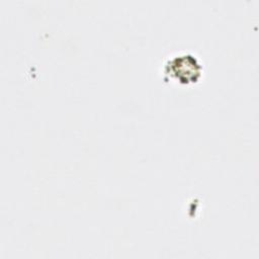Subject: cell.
<instances>
[{
	"label": "cell",
	"mask_w": 259,
	"mask_h": 259,
	"mask_svg": "<svg viewBox=\"0 0 259 259\" xmlns=\"http://www.w3.org/2000/svg\"><path fill=\"white\" fill-rule=\"evenodd\" d=\"M167 72L180 82H193L200 74V66L192 56H180L169 61Z\"/></svg>",
	"instance_id": "obj_1"
}]
</instances>
